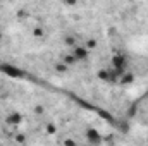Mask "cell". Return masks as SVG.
Wrapping results in <instances>:
<instances>
[{"label": "cell", "instance_id": "cell-4", "mask_svg": "<svg viewBox=\"0 0 148 146\" xmlns=\"http://www.w3.org/2000/svg\"><path fill=\"white\" fill-rule=\"evenodd\" d=\"M0 41H2V33H0Z\"/></svg>", "mask_w": 148, "mask_h": 146}, {"label": "cell", "instance_id": "cell-1", "mask_svg": "<svg viewBox=\"0 0 148 146\" xmlns=\"http://www.w3.org/2000/svg\"><path fill=\"white\" fill-rule=\"evenodd\" d=\"M73 57L76 59V60H84V59L88 57V50L83 48V46H74Z\"/></svg>", "mask_w": 148, "mask_h": 146}, {"label": "cell", "instance_id": "cell-3", "mask_svg": "<svg viewBox=\"0 0 148 146\" xmlns=\"http://www.w3.org/2000/svg\"><path fill=\"white\" fill-rule=\"evenodd\" d=\"M86 136H88V139H90V141H93V143H100V134H98L95 129H88Z\"/></svg>", "mask_w": 148, "mask_h": 146}, {"label": "cell", "instance_id": "cell-2", "mask_svg": "<svg viewBox=\"0 0 148 146\" xmlns=\"http://www.w3.org/2000/svg\"><path fill=\"white\" fill-rule=\"evenodd\" d=\"M21 120H23V117H21V113H17V112L7 117V124H10V126H17Z\"/></svg>", "mask_w": 148, "mask_h": 146}]
</instances>
